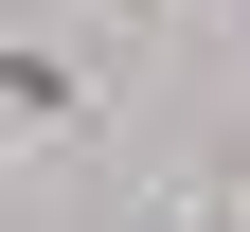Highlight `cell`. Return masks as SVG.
<instances>
[{"instance_id":"1","label":"cell","mask_w":250,"mask_h":232,"mask_svg":"<svg viewBox=\"0 0 250 232\" xmlns=\"http://www.w3.org/2000/svg\"><path fill=\"white\" fill-rule=\"evenodd\" d=\"M0 125H54V143H72V125H89V72L36 54V36H0Z\"/></svg>"},{"instance_id":"2","label":"cell","mask_w":250,"mask_h":232,"mask_svg":"<svg viewBox=\"0 0 250 232\" xmlns=\"http://www.w3.org/2000/svg\"><path fill=\"white\" fill-rule=\"evenodd\" d=\"M89 18H179V0H89Z\"/></svg>"}]
</instances>
